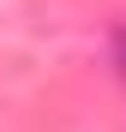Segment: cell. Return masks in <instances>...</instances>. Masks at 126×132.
Wrapping results in <instances>:
<instances>
[{
  "label": "cell",
  "mask_w": 126,
  "mask_h": 132,
  "mask_svg": "<svg viewBox=\"0 0 126 132\" xmlns=\"http://www.w3.org/2000/svg\"><path fill=\"white\" fill-rule=\"evenodd\" d=\"M114 66H120V78H126V24H114Z\"/></svg>",
  "instance_id": "obj_1"
}]
</instances>
